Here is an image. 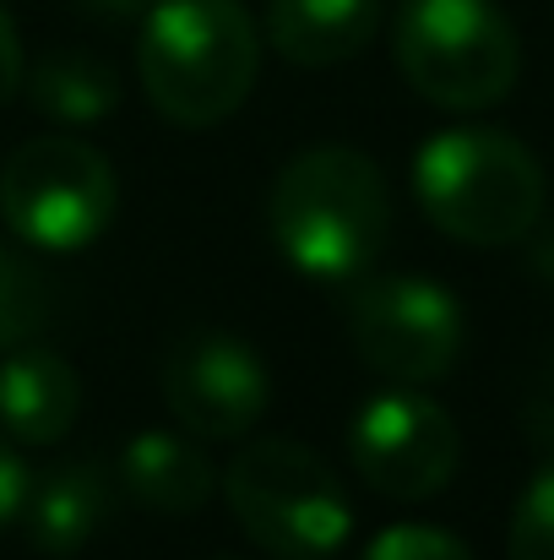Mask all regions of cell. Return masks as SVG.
<instances>
[{"instance_id": "5b68a950", "label": "cell", "mask_w": 554, "mask_h": 560, "mask_svg": "<svg viewBox=\"0 0 554 560\" xmlns=\"http://www.w3.org/2000/svg\"><path fill=\"white\" fill-rule=\"evenodd\" d=\"M391 55L408 88L451 115L495 109L522 77V38L495 0H402Z\"/></svg>"}, {"instance_id": "2e32d148", "label": "cell", "mask_w": 554, "mask_h": 560, "mask_svg": "<svg viewBox=\"0 0 554 560\" xmlns=\"http://www.w3.org/2000/svg\"><path fill=\"white\" fill-rule=\"evenodd\" d=\"M506 550L511 560H554V452L533 468V479L517 495Z\"/></svg>"}, {"instance_id": "3957f363", "label": "cell", "mask_w": 554, "mask_h": 560, "mask_svg": "<svg viewBox=\"0 0 554 560\" xmlns=\"http://www.w3.org/2000/svg\"><path fill=\"white\" fill-rule=\"evenodd\" d=\"M413 196L446 240L490 250L533 234L550 186L528 142L490 126H457L419 148Z\"/></svg>"}, {"instance_id": "e0dca14e", "label": "cell", "mask_w": 554, "mask_h": 560, "mask_svg": "<svg viewBox=\"0 0 554 560\" xmlns=\"http://www.w3.org/2000/svg\"><path fill=\"white\" fill-rule=\"evenodd\" d=\"M359 560H473V550L435 523H397V528L375 534Z\"/></svg>"}, {"instance_id": "ac0fdd59", "label": "cell", "mask_w": 554, "mask_h": 560, "mask_svg": "<svg viewBox=\"0 0 554 560\" xmlns=\"http://www.w3.org/2000/svg\"><path fill=\"white\" fill-rule=\"evenodd\" d=\"M27 485H33V474L22 468V457H16V446H11V441H0V528L22 517V501H27Z\"/></svg>"}, {"instance_id": "6da1fadb", "label": "cell", "mask_w": 554, "mask_h": 560, "mask_svg": "<svg viewBox=\"0 0 554 560\" xmlns=\"http://www.w3.org/2000/svg\"><path fill=\"white\" fill-rule=\"evenodd\" d=\"M267 229L294 272L321 283H354L391 240V186L365 148H305L272 180Z\"/></svg>"}, {"instance_id": "30bf717a", "label": "cell", "mask_w": 554, "mask_h": 560, "mask_svg": "<svg viewBox=\"0 0 554 560\" xmlns=\"http://www.w3.org/2000/svg\"><path fill=\"white\" fill-rule=\"evenodd\" d=\"M82 419V375L55 349L22 343L0 360V430L16 446H55Z\"/></svg>"}, {"instance_id": "277c9868", "label": "cell", "mask_w": 554, "mask_h": 560, "mask_svg": "<svg viewBox=\"0 0 554 560\" xmlns=\"http://www.w3.org/2000/svg\"><path fill=\"white\" fill-rule=\"evenodd\" d=\"M223 495L245 539L272 560H332L354 534L343 479L321 452L288 435H261L239 446L223 474Z\"/></svg>"}, {"instance_id": "8fae6325", "label": "cell", "mask_w": 554, "mask_h": 560, "mask_svg": "<svg viewBox=\"0 0 554 560\" xmlns=\"http://www.w3.org/2000/svg\"><path fill=\"white\" fill-rule=\"evenodd\" d=\"M386 0H267V38L299 71H327L365 55Z\"/></svg>"}, {"instance_id": "ffe728a7", "label": "cell", "mask_w": 554, "mask_h": 560, "mask_svg": "<svg viewBox=\"0 0 554 560\" xmlns=\"http://www.w3.org/2000/svg\"><path fill=\"white\" fill-rule=\"evenodd\" d=\"M76 5L93 11V16H104V22H126V16H148L153 0H76Z\"/></svg>"}, {"instance_id": "ba28073f", "label": "cell", "mask_w": 554, "mask_h": 560, "mask_svg": "<svg viewBox=\"0 0 554 560\" xmlns=\"http://www.w3.org/2000/svg\"><path fill=\"white\" fill-rule=\"evenodd\" d=\"M349 463L386 501H429L451 485L462 435L435 397L419 386H391L369 397L349 424Z\"/></svg>"}, {"instance_id": "9a60e30c", "label": "cell", "mask_w": 554, "mask_h": 560, "mask_svg": "<svg viewBox=\"0 0 554 560\" xmlns=\"http://www.w3.org/2000/svg\"><path fill=\"white\" fill-rule=\"evenodd\" d=\"M55 316V294L49 278L11 245H0V354L33 343Z\"/></svg>"}, {"instance_id": "8992f818", "label": "cell", "mask_w": 554, "mask_h": 560, "mask_svg": "<svg viewBox=\"0 0 554 560\" xmlns=\"http://www.w3.org/2000/svg\"><path fill=\"white\" fill-rule=\"evenodd\" d=\"M120 207L115 164L76 137H33L0 170V218L22 245L71 256L93 245Z\"/></svg>"}, {"instance_id": "4fadbf2b", "label": "cell", "mask_w": 554, "mask_h": 560, "mask_svg": "<svg viewBox=\"0 0 554 560\" xmlns=\"http://www.w3.org/2000/svg\"><path fill=\"white\" fill-rule=\"evenodd\" d=\"M120 479H126L131 501L158 512V517H196L217 490V474H212L207 452L196 441L175 435V430L131 435L126 452H120Z\"/></svg>"}, {"instance_id": "9c48e42d", "label": "cell", "mask_w": 554, "mask_h": 560, "mask_svg": "<svg viewBox=\"0 0 554 560\" xmlns=\"http://www.w3.org/2000/svg\"><path fill=\"white\" fill-rule=\"evenodd\" d=\"M164 402L196 441H245L267 402V360L234 332H190L164 365Z\"/></svg>"}, {"instance_id": "7c38bea8", "label": "cell", "mask_w": 554, "mask_h": 560, "mask_svg": "<svg viewBox=\"0 0 554 560\" xmlns=\"http://www.w3.org/2000/svg\"><path fill=\"white\" fill-rule=\"evenodd\" d=\"M109 517V479L87 457H66L27 485L22 534L38 556H76Z\"/></svg>"}, {"instance_id": "7a4b0ae2", "label": "cell", "mask_w": 554, "mask_h": 560, "mask_svg": "<svg viewBox=\"0 0 554 560\" xmlns=\"http://www.w3.org/2000/svg\"><path fill=\"white\" fill-rule=\"evenodd\" d=\"M261 71V33L245 0H153L137 38L148 104L185 131L239 115Z\"/></svg>"}, {"instance_id": "5bb4252c", "label": "cell", "mask_w": 554, "mask_h": 560, "mask_svg": "<svg viewBox=\"0 0 554 560\" xmlns=\"http://www.w3.org/2000/svg\"><path fill=\"white\" fill-rule=\"evenodd\" d=\"M27 98L55 126H104L120 104V77L87 49H55L27 77Z\"/></svg>"}, {"instance_id": "52a82bcc", "label": "cell", "mask_w": 554, "mask_h": 560, "mask_svg": "<svg viewBox=\"0 0 554 560\" xmlns=\"http://www.w3.org/2000/svg\"><path fill=\"white\" fill-rule=\"evenodd\" d=\"M462 305L451 300L446 283L419 278V272H391V278H354L349 294V343L375 375L391 386H429L451 375L462 354Z\"/></svg>"}, {"instance_id": "44dd1931", "label": "cell", "mask_w": 554, "mask_h": 560, "mask_svg": "<svg viewBox=\"0 0 554 560\" xmlns=\"http://www.w3.org/2000/svg\"><path fill=\"white\" fill-rule=\"evenodd\" d=\"M544 267H550V272H554V240H550V250H544Z\"/></svg>"}, {"instance_id": "d6986e66", "label": "cell", "mask_w": 554, "mask_h": 560, "mask_svg": "<svg viewBox=\"0 0 554 560\" xmlns=\"http://www.w3.org/2000/svg\"><path fill=\"white\" fill-rule=\"evenodd\" d=\"M22 77H27V66H22V38H16V22H11V11H5V0H0V104H11V98L22 93Z\"/></svg>"}]
</instances>
